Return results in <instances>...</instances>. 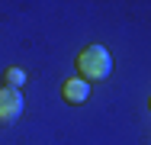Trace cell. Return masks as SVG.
Returning <instances> with one entry per match:
<instances>
[{"label": "cell", "instance_id": "cell-1", "mask_svg": "<svg viewBox=\"0 0 151 145\" xmlns=\"http://www.w3.org/2000/svg\"><path fill=\"white\" fill-rule=\"evenodd\" d=\"M77 71L84 81H106L113 74V55L103 45H90L77 55Z\"/></svg>", "mask_w": 151, "mask_h": 145}, {"label": "cell", "instance_id": "cell-2", "mask_svg": "<svg viewBox=\"0 0 151 145\" xmlns=\"http://www.w3.org/2000/svg\"><path fill=\"white\" fill-rule=\"evenodd\" d=\"M23 94L13 87H0V126H13L23 116Z\"/></svg>", "mask_w": 151, "mask_h": 145}, {"label": "cell", "instance_id": "cell-3", "mask_svg": "<svg viewBox=\"0 0 151 145\" xmlns=\"http://www.w3.org/2000/svg\"><path fill=\"white\" fill-rule=\"evenodd\" d=\"M87 97H90V84H87L84 78L64 81V100H68V103H84Z\"/></svg>", "mask_w": 151, "mask_h": 145}, {"label": "cell", "instance_id": "cell-4", "mask_svg": "<svg viewBox=\"0 0 151 145\" xmlns=\"http://www.w3.org/2000/svg\"><path fill=\"white\" fill-rule=\"evenodd\" d=\"M6 84L13 87V90H19V84H26V71H19V68H10V71H6Z\"/></svg>", "mask_w": 151, "mask_h": 145}, {"label": "cell", "instance_id": "cell-5", "mask_svg": "<svg viewBox=\"0 0 151 145\" xmlns=\"http://www.w3.org/2000/svg\"><path fill=\"white\" fill-rule=\"evenodd\" d=\"M148 103H151V100H148Z\"/></svg>", "mask_w": 151, "mask_h": 145}]
</instances>
